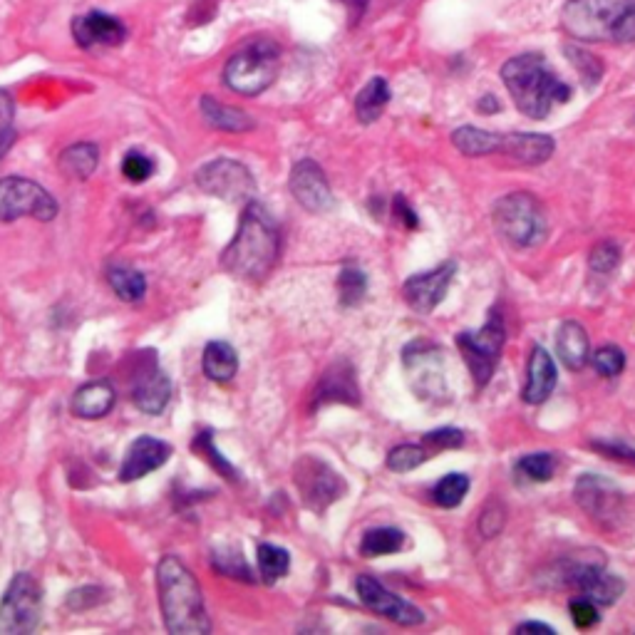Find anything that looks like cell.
<instances>
[{"instance_id": "1", "label": "cell", "mask_w": 635, "mask_h": 635, "mask_svg": "<svg viewBox=\"0 0 635 635\" xmlns=\"http://www.w3.org/2000/svg\"><path fill=\"white\" fill-rule=\"evenodd\" d=\"M281 239L271 214L258 201L251 199L241 214L239 231L234 241L221 254V266L244 281H261L276 266Z\"/></svg>"}, {"instance_id": "2", "label": "cell", "mask_w": 635, "mask_h": 635, "mask_svg": "<svg viewBox=\"0 0 635 635\" xmlns=\"http://www.w3.org/2000/svg\"><path fill=\"white\" fill-rule=\"evenodd\" d=\"M157 593L164 626L172 635H206L211 631L199 581L177 556H164L157 566Z\"/></svg>"}, {"instance_id": "3", "label": "cell", "mask_w": 635, "mask_h": 635, "mask_svg": "<svg viewBox=\"0 0 635 635\" xmlns=\"http://www.w3.org/2000/svg\"><path fill=\"white\" fill-rule=\"evenodd\" d=\"M502 80L521 115L544 120L556 102H569L571 87L564 85L541 60V55H519L502 67Z\"/></svg>"}, {"instance_id": "4", "label": "cell", "mask_w": 635, "mask_h": 635, "mask_svg": "<svg viewBox=\"0 0 635 635\" xmlns=\"http://www.w3.org/2000/svg\"><path fill=\"white\" fill-rule=\"evenodd\" d=\"M494 226L509 244L519 249H531L546 239L549 221H546L544 206L539 199L524 191L504 196L494 206Z\"/></svg>"}, {"instance_id": "5", "label": "cell", "mask_w": 635, "mask_h": 635, "mask_svg": "<svg viewBox=\"0 0 635 635\" xmlns=\"http://www.w3.org/2000/svg\"><path fill=\"white\" fill-rule=\"evenodd\" d=\"M278 67H281V55H278L276 43L256 40V43L246 45L244 50L231 55L224 67V82L239 95L254 97L273 85Z\"/></svg>"}, {"instance_id": "6", "label": "cell", "mask_w": 635, "mask_h": 635, "mask_svg": "<svg viewBox=\"0 0 635 635\" xmlns=\"http://www.w3.org/2000/svg\"><path fill=\"white\" fill-rule=\"evenodd\" d=\"M628 0H571L564 8V28L576 40H611L626 13Z\"/></svg>"}, {"instance_id": "7", "label": "cell", "mask_w": 635, "mask_h": 635, "mask_svg": "<svg viewBox=\"0 0 635 635\" xmlns=\"http://www.w3.org/2000/svg\"><path fill=\"white\" fill-rule=\"evenodd\" d=\"M43 613V588L33 573H15L0 601V633H33Z\"/></svg>"}, {"instance_id": "8", "label": "cell", "mask_w": 635, "mask_h": 635, "mask_svg": "<svg viewBox=\"0 0 635 635\" xmlns=\"http://www.w3.org/2000/svg\"><path fill=\"white\" fill-rule=\"evenodd\" d=\"M504 343H507V330H504V320L499 316V311L489 313L487 325L477 330V333L457 335V345L464 355V363L469 365V373H472L479 387H484L492 380Z\"/></svg>"}, {"instance_id": "9", "label": "cell", "mask_w": 635, "mask_h": 635, "mask_svg": "<svg viewBox=\"0 0 635 635\" xmlns=\"http://www.w3.org/2000/svg\"><path fill=\"white\" fill-rule=\"evenodd\" d=\"M33 216L38 221H53L58 216V201L48 189L23 177L0 179V221H15Z\"/></svg>"}, {"instance_id": "10", "label": "cell", "mask_w": 635, "mask_h": 635, "mask_svg": "<svg viewBox=\"0 0 635 635\" xmlns=\"http://www.w3.org/2000/svg\"><path fill=\"white\" fill-rule=\"evenodd\" d=\"M196 184L201 191L224 201H246L256 194V182L249 169L236 159H214L196 172Z\"/></svg>"}, {"instance_id": "11", "label": "cell", "mask_w": 635, "mask_h": 635, "mask_svg": "<svg viewBox=\"0 0 635 635\" xmlns=\"http://www.w3.org/2000/svg\"><path fill=\"white\" fill-rule=\"evenodd\" d=\"M296 487L301 492L303 504L316 514H323L345 492V482L338 477V472L311 454L301 457V462L296 464Z\"/></svg>"}, {"instance_id": "12", "label": "cell", "mask_w": 635, "mask_h": 635, "mask_svg": "<svg viewBox=\"0 0 635 635\" xmlns=\"http://www.w3.org/2000/svg\"><path fill=\"white\" fill-rule=\"evenodd\" d=\"M576 502L593 521L613 526L623 516L626 494L608 479L596 477V474H583L576 484Z\"/></svg>"}, {"instance_id": "13", "label": "cell", "mask_w": 635, "mask_h": 635, "mask_svg": "<svg viewBox=\"0 0 635 635\" xmlns=\"http://www.w3.org/2000/svg\"><path fill=\"white\" fill-rule=\"evenodd\" d=\"M561 581L566 588L576 591L581 598L598 603V606H611L623 593V581L613 573L603 571L598 564H566L561 571Z\"/></svg>"}, {"instance_id": "14", "label": "cell", "mask_w": 635, "mask_h": 635, "mask_svg": "<svg viewBox=\"0 0 635 635\" xmlns=\"http://www.w3.org/2000/svg\"><path fill=\"white\" fill-rule=\"evenodd\" d=\"M355 588H358L360 601H363V606L368 608V611L378 613V616L397 623V626L410 628V626H420V623L425 621L420 608H415L412 603L402 601L400 596L387 591L378 578L360 576L358 581H355Z\"/></svg>"}, {"instance_id": "15", "label": "cell", "mask_w": 635, "mask_h": 635, "mask_svg": "<svg viewBox=\"0 0 635 635\" xmlns=\"http://www.w3.org/2000/svg\"><path fill=\"white\" fill-rule=\"evenodd\" d=\"M454 273H457V263L449 261L432 268V271L407 278L405 286H402V296H405L407 306L417 313L435 311L449 291V286H452Z\"/></svg>"}, {"instance_id": "16", "label": "cell", "mask_w": 635, "mask_h": 635, "mask_svg": "<svg viewBox=\"0 0 635 635\" xmlns=\"http://www.w3.org/2000/svg\"><path fill=\"white\" fill-rule=\"evenodd\" d=\"M288 187H291V194L296 196L298 204L311 214H323L333 206V191L328 187V179L313 159H301L293 167Z\"/></svg>"}, {"instance_id": "17", "label": "cell", "mask_w": 635, "mask_h": 635, "mask_svg": "<svg viewBox=\"0 0 635 635\" xmlns=\"http://www.w3.org/2000/svg\"><path fill=\"white\" fill-rule=\"evenodd\" d=\"M132 397L134 405L147 415H159L167 407L169 397H172V382L167 373L157 365V360L149 358L139 365L132 380Z\"/></svg>"}, {"instance_id": "18", "label": "cell", "mask_w": 635, "mask_h": 635, "mask_svg": "<svg viewBox=\"0 0 635 635\" xmlns=\"http://www.w3.org/2000/svg\"><path fill=\"white\" fill-rule=\"evenodd\" d=\"M169 457H172V447H169L167 442L149 435L139 437V440H134L132 447L127 449L125 462H122L120 467V482H137V479L157 472L159 467L167 464Z\"/></svg>"}, {"instance_id": "19", "label": "cell", "mask_w": 635, "mask_h": 635, "mask_svg": "<svg viewBox=\"0 0 635 635\" xmlns=\"http://www.w3.org/2000/svg\"><path fill=\"white\" fill-rule=\"evenodd\" d=\"M72 35L80 48H95V45H120L125 43L127 28L122 20L107 13H87L72 20Z\"/></svg>"}, {"instance_id": "20", "label": "cell", "mask_w": 635, "mask_h": 635, "mask_svg": "<svg viewBox=\"0 0 635 635\" xmlns=\"http://www.w3.org/2000/svg\"><path fill=\"white\" fill-rule=\"evenodd\" d=\"M330 402H343V405H358L360 390L355 382V373L348 363H335L320 378L316 392H313V412L318 407L330 405Z\"/></svg>"}, {"instance_id": "21", "label": "cell", "mask_w": 635, "mask_h": 635, "mask_svg": "<svg viewBox=\"0 0 635 635\" xmlns=\"http://www.w3.org/2000/svg\"><path fill=\"white\" fill-rule=\"evenodd\" d=\"M499 152L507 154V157L514 159V162L526 164V167H534V164H544L546 159L554 154V139L546 137V134H524V132L502 134Z\"/></svg>"}, {"instance_id": "22", "label": "cell", "mask_w": 635, "mask_h": 635, "mask_svg": "<svg viewBox=\"0 0 635 635\" xmlns=\"http://www.w3.org/2000/svg\"><path fill=\"white\" fill-rule=\"evenodd\" d=\"M556 365L551 360V355L546 353L544 348L536 345L531 350L529 358V375H526V385H524V400L529 405H541V402L549 400V395L556 387Z\"/></svg>"}, {"instance_id": "23", "label": "cell", "mask_w": 635, "mask_h": 635, "mask_svg": "<svg viewBox=\"0 0 635 635\" xmlns=\"http://www.w3.org/2000/svg\"><path fill=\"white\" fill-rule=\"evenodd\" d=\"M115 397V387L107 380L87 382L72 395L70 410L82 420H100V417L110 415V410L115 407Z\"/></svg>"}, {"instance_id": "24", "label": "cell", "mask_w": 635, "mask_h": 635, "mask_svg": "<svg viewBox=\"0 0 635 635\" xmlns=\"http://www.w3.org/2000/svg\"><path fill=\"white\" fill-rule=\"evenodd\" d=\"M556 350H559L561 363L569 370H581L588 363V333L576 320L561 323L556 333Z\"/></svg>"}, {"instance_id": "25", "label": "cell", "mask_w": 635, "mask_h": 635, "mask_svg": "<svg viewBox=\"0 0 635 635\" xmlns=\"http://www.w3.org/2000/svg\"><path fill=\"white\" fill-rule=\"evenodd\" d=\"M97 164H100V147L92 142H80L67 147L58 157V167L65 177L75 179V182H85L95 174Z\"/></svg>"}, {"instance_id": "26", "label": "cell", "mask_w": 635, "mask_h": 635, "mask_svg": "<svg viewBox=\"0 0 635 635\" xmlns=\"http://www.w3.org/2000/svg\"><path fill=\"white\" fill-rule=\"evenodd\" d=\"M204 375L214 382H231L239 370V355L224 340H214L204 348Z\"/></svg>"}, {"instance_id": "27", "label": "cell", "mask_w": 635, "mask_h": 635, "mask_svg": "<svg viewBox=\"0 0 635 635\" xmlns=\"http://www.w3.org/2000/svg\"><path fill=\"white\" fill-rule=\"evenodd\" d=\"M201 115L211 127L224 129V132H246V129L254 127V120L244 110L221 105L214 97H201Z\"/></svg>"}, {"instance_id": "28", "label": "cell", "mask_w": 635, "mask_h": 635, "mask_svg": "<svg viewBox=\"0 0 635 635\" xmlns=\"http://www.w3.org/2000/svg\"><path fill=\"white\" fill-rule=\"evenodd\" d=\"M387 102H390V85H387V80H382V77H373V80L360 90L358 100H355V115H358V120L363 122V125H370V122L380 120Z\"/></svg>"}, {"instance_id": "29", "label": "cell", "mask_w": 635, "mask_h": 635, "mask_svg": "<svg viewBox=\"0 0 635 635\" xmlns=\"http://www.w3.org/2000/svg\"><path fill=\"white\" fill-rule=\"evenodd\" d=\"M502 134L484 132L477 127H462L452 134V144L467 157H487V154L499 152Z\"/></svg>"}, {"instance_id": "30", "label": "cell", "mask_w": 635, "mask_h": 635, "mask_svg": "<svg viewBox=\"0 0 635 635\" xmlns=\"http://www.w3.org/2000/svg\"><path fill=\"white\" fill-rule=\"evenodd\" d=\"M402 549H405V534L400 529H392V526H380V529L365 531L363 541H360V554L370 556V559L397 554Z\"/></svg>"}, {"instance_id": "31", "label": "cell", "mask_w": 635, "mask_h": 635, "mask_svg": "<svg viewBox=\"0 0 635 635\" xmlns=\"http://www.w3.org/2000/svg\"><path fill=\"white\" fill-rule=\"evenodd\" d=\"M107 281H110V288L115 291V296H120L122 301L127 303L142 301L144 293H147V278H144L139 271H132V268L127 266L110 268Z\"/></svg>"}, {"instance_id": "32", "label": "cell", "mask_w": 635, "mask_h": 635, "mask_svg": "<svg viewBox=\"0 0 635 635\" xmlns=\"http://www.w3.org/2000/svg\"><path fill=\"white\" fill-rule=\"evenodd\" d=\"M258 556V571H261L263 581L276 583L278 578H283L291 569V556L286 549L273 544H261L256 551Z\"/></svg>"}, {"instance_id": "33", "label": "cell", "mask_w": 635, "mask_h": 635, "mask_svg": "<svg viewBox=\"0 0 635 635\" xmlns=\"http://www.w3.org/2000/svg\"><path fill=\"white\" fill-rule=\"evenodd\" d=\"M467 492H469L467 474H447V477H442L440 482L435 484V489H432V499H435L440 507L454 509L462 504L464 494Z\"/></svg>"}, {"instance_id": "34", "label": "cell", "mask_w": 635, "mask_h": 635, "mask_svg": "<svg viewBox=\"0 0 635 635\" xmlns=\"http://www.w3.org/2000/svg\"><path fill=\"white\" fill-rule=\"evenodd\" d=\"M368 291V278L358 266H348L338 276V296L343 306H358Z\"/></svg>"}, {"instance_id": "35", "label": "cell", "mask_w": 635, "mask_h": 635, "mask_svg": "<svg viewBox=\"0 0 635 635\" xmlns=\"http://www.w3.org/2000/svg\"><path fill=\"white\" fill-rule=\"evenodd\" d=\"M430 457L432 454L427 452L425 445H397L390 454H387V467H390L392 472H400V474L412 472V469L425 464Z\"/></svg>"}, {"instance_id": "36", "label": "cell", "mask_w": 635, "mask_h": 635, "mask_svg": "<svg viewBox=\"0 0 635 635\" xmlns=\"http://www.w3.org/2000/svg\"><path fill=\"white\" fill-rule=\"evenodd\" d=\"M519 472L526 474L529 479H534V482H549L551 477H554L556 472V459L551 457V454H526V457L519 459Z\"/></svg>"}, {"instance_id": "37", "label": "cell", "mask_w": 635, "mask_h": 635, "mask_svg": "<svg viewBox=\"0 0 635 635\" xmlns=\"http://www.w3.org/2000/svg\"><path fill=\"white\" fill-rule=\"evenodd\" d=\"M564 53L569 55V58H571L573 67H576V70L581 72L583 82H588V85H596V82L601 80V75H603V65L598 63L596 55L586 53V50H583V48H576V45H566Z\"/></svg>"}, {"instance_id": "38", "label": "cell", "mask_w": 635, "mask_h": 635, "mask_svg": "<svg viewBox=\"0 0 635 635\" xmlns=\"http://www.w3.org/2000/svg\"><path fill=\"white\" fill-rule=\"evenodd\" d=\"M593 368L603 378H616L626 368V355L616 345H606V348L596 350V355H593Z\"/></svg>"}, {"instance_id": "39", "label": "cell", "mask_w": 635, "mask_h": 635, "mask_svg": "<svg viewBox=\"0 0 635 635\" xmlns=\"http://www.w3.org/2000/svg\"><path fill=\"white\" fill-rule=\"evenodd\" d=\"M621 263V249L613 241H601L588 254V266L596 273H611Z\"/></svg>"}, {"instance_id": "40", "label": "cell", "mask_w": 635, "mask_h": 635, "mask_svg": "<svg viewBox=\"0 0 635 635\" xmlns=\"http://www.w3.org/2000/svg\"><path fill=\"white\" fill-rule=\"evenodd\" d=\"M122 174L134 184L147 182L154 174V162L142 152H127L125 162H122Z\"/></svg>"}, {"instance_id": "41", "label": "cell", "mask_w": 635, "mask_h": 635, "mask_svg": "<svg viewBox=\"0 0 635 635\" xmlns=\"http://www.w3.org/2000/svg\"><path fill=\"white\" fill-rule=\"evenodd\" d=\"M422 445L427 447V452L435 454L442 452V449H454V447H462L464 445V432L457 430V427H442V430L430 432L425 435V442Z\"/></svg>"}, {"instance_id": "42", "label": "cell", "mask_w": 635, "mask_h": 635, "mask_svg": "<svg viewBox=\"0 0 635 635\" xmlns=\"http://www.w3.org/2000/svg\"><path fill=\"white\" fill-rule=\"evenodd\" d=\"M194 449H196V452L206 454V457L211 459V464H214V467L219 469V472L224 474L226 479H234V482H236V479H239V477H236V469L231 467V464L226 462V459L221 457L219 452H216V447H214V442H211L209 432H204V435L196 437V440H194Z\"/></svg>"}, {"instance_id": "43", "label": "cell", "mask_w": 635, "mask_h": 635, "mask_svg": "<svg viewBox=\"0 0 635 635\" xmlns=\"http://www.w3.org/2000/svg\"><path fill=\"white\" fill-rule=\"evenodd\" d=\"M571 618L576 623V628L581 631H588L598 623V611H596V603L588 601V598H573L571 601Z\"/></svg>"}, {"instance_id": "44", "label": "cell", "mask_w": 635, "mask_h": 635, "mask_svg": "<svg viewBox=\"0 0 635 635\" xmlns=\"http://www.w3.org/2000/svg\"><path fill=\"white\" fill-rule=\"evenodd\" d=\"M502 526H504V509L499 507L497 502L489 504V507L484 509L482 521H479V529H482L484 536H497L499 531H502Z\"/></svg>"}, {"instance_id": "45", "label": "cell", "mask_w": 635, "mask_h": 635, "mask_svg": "<svg viewBox=\"0 0 635 635\" xmlns=\"http://www.w3.org/2000/svg\"><path fill=\"white\" fill-rule=\"evenodd\" d=\"M392 216L395 219H400V224L405 226V229H417V214L410 209V204H407L405 196H395V201H392Z\"/></svg>"}, {"instance_id": "46", "label": "cell", "mask_w": 635, "mask_h": 635, "mask_svg": "<svg viewBox=\"0 0 635 635\" xmlns=\"http://www.w3.org/2000/svg\"><path fill=\"white\" fill-rule=\"evenodd\" d=\"M596 449H601V452H606V454H611V457H616V459H628V462H635V452L631 447H623V445H618V442H596V445H593Z\"/></svg>"}, {"instance_id": "47", "label": "cell", "mask_w": 635, "mask_h": 635, "mask_svg": "<svg viewBox=\"0 0 635 635\" xmlns=\"http://www.w3.org/2000/svg\"><path fill=\"white\" fill-rule=\"evenodd\" d=\"M15 115V105H13V97L8 95L5 90H0V129H8L10 120Z\"/></svg>"}, {"instance_id": "48", "label": "cell", "mask_w": 635, "mask_h": 635, "mask_svg": "<svg viewBox=\"0 0 635 635\" xmlns=\"http://www.w3.org/2000/svg\"><path fill=\"white\" fill-rule=\"evenodd\" d=\"M516 633H541V635H554V628H549L546 623H521L516 628Z\"/></svg>"}, {"instance_id": "49", "label": "cell", "mask_w": 635, "mask_h": 635, "mask_svg": "<svg viewBox=\"0 0 635 635\" xmlns=\"http://www.w3.org/2000/svg\"><path fill=\"white\" fill-rule=\"evenodd\" d=\"M13 142H15V132L13 129H0V159L5 157V152H8L10 147H13Z\"/></svg>"}, {"instance_id": "50", "label": "cell", "mask_w": 635, "mask_h": 635, "mask_svg": "<svg viewBox=\"0 0 635 635\" xmlns=\"http://www.w3.org/2000/svg\"><path fill=\"white\" fill-rule=\"evenodd\" d=\"M499 105L494 102V97H482V102H479V112H497Z\"/></svg>"}]
</instances>
